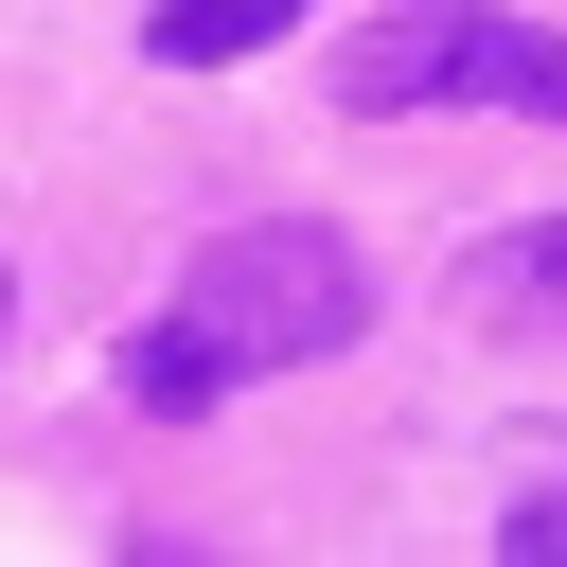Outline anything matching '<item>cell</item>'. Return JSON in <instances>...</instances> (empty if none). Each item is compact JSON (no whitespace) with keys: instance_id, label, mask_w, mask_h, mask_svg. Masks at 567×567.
<instances>
[{"instance_id":"1","label":"cell","mask_w":567,"mask_h":567,"mask_svg":"<svg viewBox=\"0 0 567 567\" xmlns=\"http://www.w3.org/2000/svg\"><path fill=\"white\" fill-rule=\"evenodd\" d=\"M372 337V266H354V230H319V213H248V230H213L195 266H177V301L124 337V390L142 408H230V390H266V372H319V354H354Z\"/></svg>"},{"instance_id":"2","label":"cell","mask_w":567,"mask_h":567,"mask_svg":"<svg viewBox=\"0 0 567 567\" xmlns=\"http://www.w3.org/2000/svg\"><path fill=\"white\" fill-rule=\"evenodd\" d=\"M532 106V124H567V35L549 18H496V0H390L354 53H337V106L354 124H408V106Z\"/></svg>"},{"instance_id":"3","label":"cell","mask_w":567,"mask_h":567,"mask_svg":"<svg viewBox=\"0 0 567 567\" xmlns=\"http://www.w3.org/2000/svg\"><path fill=\"white\" fill-rule=\"evenodd\" d=\"M461 319H478V337H549V354H567V213L478 230V248H461Z\"/></svg>"},{"instance_id":"4","label":"cell","mask_w":567,"mask_h":567,"mask_svg":"<svg viewBox=\"0 0 567 567\" xmlns=\"http://www.w3.org/2000/svg\"><path fill=\"white\" fill-rule=\"evenodd\" d=\"M266 35H301V0H142V53H159V71H230V53H266Z\"/></svg>"},{"instance_id":"5","label":"cell","mask_w":567,"mask_h":567,"mask_svg":"<svg viewBox=\"0 0 567 567\" xmlns=\"http://www.w3.org/2000/svg\"><path fill=\"white\" fill-rule=\"evenodd\" d=\"M496 567H567V461H549V478L496 514Z\"/></svg>"},{"instance_id":"6","label":"cell","mask_w":567,"mask_h":567,"mask_svg":"<svg viewBox=\"0 0 567 567\" xmlns=\"http://www.w3.org/2000/svg\"><path fill=\"white\" fill-rule=\"evenodd\" d=\"M0 319H18V284H0Z\"/></svg>"}]
</instances>
